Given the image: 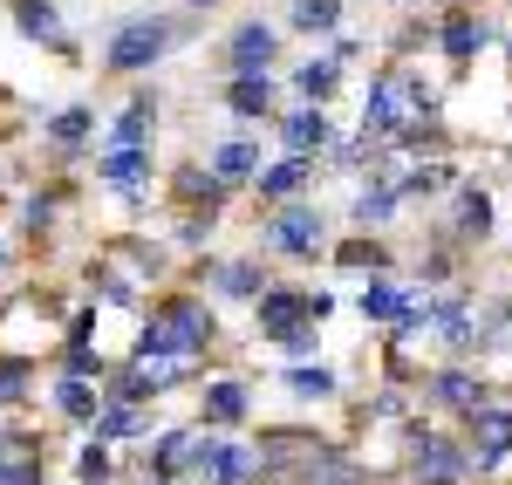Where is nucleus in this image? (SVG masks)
<instances>
[{"mask_svg": "<svg viewBox=\"0 0 512 485\" xmlns=\"http://www.w3.org/2000/svg\"><path fill=\"white\" fill-rule=\"evenodd\" d=\"M274 62H280V28L260 21V14H246L226 35V76H274Z\"/></svg>", "mask_w": 512, "mask_h": 485, "instance_id": "6e6552de", "label": "nucleus"}, {"mask_svg": "<svg viewBox=\"0 0 512 485\" xmlns=\"http://www.w3.org/2000/svg\"><path fill=\"white\" fill-rule=\"evenodd\" d=\"M185 479L192 485H253L260 479V445H253V438H233V431H219V438L198 431Z\"/></svg>", "mask_w": 512, "mask_h": 485, "instance_id": "39448f33", "label": "nucleus"}, {"mask_svg": "<svg viewBox=\"0 0 512 485\" xmlns=\"http://www.w3.org/2000/svg\"><path fill=\"white\" fill-rule=\"evenodd\" d=\"M185 7H192V14H205V7H219V0H185Z\"/></svg>", "mask_w": 512, "mask_h": 485, "instance_id": "c9c22d12", "label": "nucleus"}, {"mask_svg": "<svg viewBox=\"0 0 512 485\" xmlns=\"http://www.w3.org/2000/svg\"><path fill=\"white\" fill-rule=\"evenodd\" d=\"M328 260H335L342 274H369V281H376V274H396L390 246L376 240V233H355V240H342V246H335V253H328Z\"/></svg>", "mask_w": 512, "mask_h": 485, "instance_id": "393cba45", "label": "nucleus"}, {"mask_svg": "<svg viewBox=\"0 0 512 485\" xmlns=\"http://www.w3.org/2000/svg\"><path fill=\"white\" fill-rule=\"evenodd\" d=\"M205 171H212V178H219V185H253V178H260V171H267V164H260V137H226V144H212V151H205Z\"/></svg>", "mask_w": 512, "mask_h": 485, "instance_id": "a211bd4d", "label": "nucleus"}, {"mask_svg": "<svg viewBox=\"0 0 512 485\" xmlns=\"http://www.w3.org/2000/svg\"><path fill=\"white\" fill-rule=\"evenodd\" d=\"M431 35H437V55H444V62H451V69H465V62H472L478 48H485V41H492V28H485V21H478L472 7H451V14H444V21H437Z\"/></svg>", "mask_w": 512, "mask_h": 485, "instance_id": "f3484780", "label": "nucleus"}, {"mask_svg": "<svg viewBox=\"0 0 512 485\" xmlns=\"http://www.w3.org/2000/svg\"><path fill=\"white\" fill-rule=\"evenodd\" d=\"M335 89H342V62H335V55H315V62L294 69V96H301V103H328Z\"/></svg>", "mask_w": 512, "mask_h": 485, "instance_id": "c85d7f7f", "label": "nucleus"}, {"mask_svg": "<svg viewBox=\"0 0 512 485\" xmlns=\"http://www.w3.org/2000/svg\"><path fill=\"white\" fill-rule=\"evenodd\" d=\"M212 342H219L212 301H198V294H164L158 308H151V322L137 328V349H130V356H185V363H198Z\"/></svg>", "mask_w": 512, "mask_h": 485, "instance_id": "f257e3e1", "label": "nucleus"}, {"mask_svg": "<svg viewBox=\"0 0 512 485\" xmlns=\"http://www.w3.org/2000/svg\"><path fill=\"white\" fill-rule=\"evenodd\" d=\"M280 390H287L294 404H328V397H342V376L328 363H287L280 369Z\"/></svg>", "mask_w": 512, "mask_h": 485, "instance_id": "b1692460", "label": "nucleus"}, {"mask_svg": "<svg viewBox=\"0 0 512 485\" xmlns=\"http://www.w3.org/2000/svg\"><path fill=\"white\" fill-rule=\"evenodd\" d=\"M219 103H226L239 123H274L280 117L274 76H226V82H219Z\"/></svg>", "mask_w": 512, "mask_h": 485, "instance_id": "dca6fc26", "label": "nucleus"}, {"mask_svg": "<svg viewBox=\"0 0 512 485\" xmlns=\"http://www.w3.org/2000/svg\"><path fill=\"white\" fill-rule=\"evenodd\" d=\"M89 438H96V445H137V438H151V410L144 404H110V397H103Z\"/></svg>", "mask_w": 512, "mask_h": 485, "instance_id": "412c9836", "label": "nucleus"}, {"mask_svg": "<svg viewBox=\"0 0 512 485\" xmlns=\"http://www.w3.org/2000/svg\"><path fill=\"white\" fill-rule=\"evenodd\" d=\"M14 28L28 41H41V48H69V35H62V14H55V0H14Z\"/></svg>", "mask_w": 512, "mask_h": 485, "instance_id": "a878e982", "label": "nucleus"}, {"mask_svg": "<svg viewBox=\"0 0 512 485\" xmlns=\"http://www.w3.org/2000/svg\"><path fill=\"white\" fill-rule=\"evenodd\" d=\"M424 404L465 424L472 410L492 404V383H485V376H478L472 363H444V369H431V376H424Z\"/></svg>", "mask_w": 512, "mask_h": 485, "instance_id": "0eeeda50", "label": "nucleus"}, {"mask_svg": "<svg viewBox=\"0 0 512 485\" xmlns=\"http://www.w3.org/2000/svg\"><path fill=\"white\" fill-rule=\"evenodd\" d=\"M171 192H178L185 205H198V212H219V205L233 199V185H219V178H212L205 164H185V171L171 178Z\"/></svg>", "mask_w": 512, "mask_h": 485, "instance_id": "bb28decb", "label": "nucleus"}, {"mask_svg": "<svg viewBox=\"0 0 512 485\" xmlns=\"http://www.w3.org/2000/svg\"><path fill=\"white\" fill-rule=\"evenodd\" d=\"M89 137H96V110H89V103H69V110H55V117L41 123V144L62 151V158H76Z\"/></svg>", "mask_w": 512, "mask_h": 485, "instance_id": "4be33fe9", "label": "nucleus"}, {"mask_svg": "<svg viewBox=\"0 0 512 485\" xmlns=\"http://www.w3.org/2000/svg\"><path fill=\"white\" fill-rule=\"evenodd\" d=\"M431 335L444 342V356H451V363L485 356V315L472 308V294H465V287H451L444 301H431Z\"/></svg>", "mask_w": 512, "mask_h": 485, "instance_id": "423d86ee", "label": "nucleus"}, {"mask_svg": "<svg viewBox=\"0 0 512 485\" xmlns=\"http://www.w3.org/2000/svg\"><path fill=\"white\" fill-rule=\"evenodd\" d=\"M301 322H315V287L274 281L260 301H253V328H260V342H280L287 328H301Z\"/></svg>", "mask_w": 512, "mask_h": 485, "instance_id": "9d476101", "label": "nucleus"}, {"mask_svg": "<svg viewBox=\"0 0 512 485\" xmlns=\"http://www.w3.org/2000/svg\"><path fill=\"white\" fill-rule=\"evenodd\" d=\"M390 7H396V0H390Z\"/></svg>", "mask_w": 512, "mask_h": 485, "instance_id": "4c0bfd02", "label": "nucleus"}, {"mask_svg": "<svg viewBox=\"0 0 512 485\" xmlns=\"http://www.w3.org/2000/svg\"><path fill=\"white\" fill-rule=\"evenodd\" d=\"M403 458H410V485H465L478 472L472 438H451V431H437L424 417L403 424Z\"/></svg>", "mask_w": 512, "mask_h": 485, "instance_id": "20e7f679", "label": "nucleus"}, {"mask_svg": "<svg viewBox=\"0 0 512 485\" xmlns=\"http://www.w3.org/2000/svg\"><path fill=\"white\" fill-rule=\"evenodd\" d=\"M315 171L321 158H301V151H280L260 178H253V199L260 205H294V199H308V185H315Z\"/></svg>", "mask_w": 512, "mask_h": 485, "instance_id": "f8f14e48", "label": "nucleus"}, {"mask_svg": "<svg viewBox=\"0 0 512 485\" xmlns=\"http://www.w3.org/2000/svg\"><path fill=\"white\" fill-rule=\"evenodd\" d=\"M492 192L485 185H458V199H451V240L458 246H485L492 240Z\"/></svg>", "mask_w": 512, "mask_h": 485, "instance_id": "6ab92c4d", "label": "nucleus"}, {"mask_svg": "<svg viewBox=\"0 0 512 485\" xmlns=\"http://www.w3.org/2000/svg\"><path fill=\"white\" fill-rule=\"evenodd\" d=\"M315 342H321V322H301V328H287L274 349L287 356V363H315Z\"/></svg>", "mask_w": 512, "mask_h": 485, "instance_id": "72a5a7b5", "label": "nucleus"}, {"mask_svg": "<svg viewBox=\"0 0 512 485\" xmlns=\"http://www.w3.org/2000/svg\"><path fill=\"white\" fill-rule=\"evenodd\" d=\"M198 281L212 287L219 301H246V308H253V301L274 287V274H267L260 260H205V267H198Z\"/></svg>", "mask_w": 512, "mask_h": 485, "instance_id": "4468645a", "label": "nucleus"}, {"mask_svg": "<svg viewBox=\"0 0 512 485\" xmlns=\"http://www.w3.org/2000/svg\"><path fill=\"white\" fill-rule=\"evenodd\" d=\"M55 212H62V205L48 199V192H35V199H28V233H35V240L48 233V226H55Z\"/></svg>", "mask_w": 512, "mask_h": 485, "instance_id": "f704fd0d", "label": "nucleus"}, {"mask_svg": "<svg viewBox=\"0 0 512 485\" xmlns=\"http://www.w3.org/2000/svg\"><path fill=\"white\" fill-rule=\"evenodd\" d=\"M185 35H192V21H178V14H123L103 35V69L110 76H151Z\"/></svg>", "mask_w": 512, "mask_h": 485, "instance_id": "f03ea898", "label": "nucleus"}, {"mask_svg": "<svg viewBox=\"0 0 512 485\" xmlns=\"http://www.w3.org/2000/svg\"><path fill=\"white\" fill-rule=\"evenodd\" d=\"M96 185H110V192H144V185H151V144H103V151H96Z\"/></svg>", "mask_w": 512, "mask_h": 485, "instance_id": "2eb2a0df", "label": "nucleus"}, {"mask_svg": "<svg viewBox=\"0 0 512 485\" xmlns=\"http://www.w3.org/2000/svg\"><path fill=\"white\" fill-rule=\"evenodd\" d=\"M396 205H403V192H396V171H390V151L369 164V185L355 192V205H349V226L355 233H383L396 219Z\"/></svg>", "mask_w": 512, "mask_h": 485, "instance_id": "9b49d317", "label": "nucleus"}, {"mask_svg": "<svg viewBox=\"0 0 512 485\" xmlns=\"http://www.w3.org/2000/svg\"><path fill=\"white\" fill-rule=\"evenodd\" d=\"M287 28L294 35H342V0H294Z\"/></svg>", "mask_w": 512, "mask_h": 485, "instance_id": "c756f323", "label": "nucleus"}, {"mask_svg": "<svg viewBox=\"0 0 512 485\" xmlns=\"http://www.w3.org/2000/svg\"><path fill=\"white\" fill-rule=\"evenodd\" d=\"M48 397H55V417H69V424H96V410H103V383H96V376H69V369H55Z\"/></svg>", "mask_w": 512, "mask_h": 485, "instance_id": "aec40b11", "label": "nucleus"}, {"mask_svg": "<svg viewBox=\"0 0 512 485\" xmlns=\"http://www.w3.org/2000/svg\"><path fill=\"white\" fill-rule=\"evenodd\" d=\"M260 253H274V260H294V267H315L335 253L328 240V212L308 199L294 205H267V219H260Z\"/></svg>", "mask_w": 512, "mask_h": 485, "instance_id": "7ed1b4c3", "label": "nucleus"}, {"mask_svg": "<svg viewBox=\"0 0 512 485\" xmlns=\"http://www.w3.org/2000/svg\"><path fill=\"white\" fill-rule=\"evenodd\" d=\"M274 137H280V151H301V158H328V144H335V130H328V110H321V103H294V110H280Z\"/></svg>", "mask_w": 512, "mask_h": 485, "instance_id": "ddd939ff", "label": "nucleus"}, {"mask_svg": "<svg viewBox=\"0 0 512 485\" xmlns=\"http://www.w3.org/2000/svg\"><path fill=\"white\" fill-rule=\"evenodd\" d=\"M465 438H472V445H485V451H506V458H512V404L472 410V417H465Z\"/></svg>", "mask_w": 512, "mask_h": 485, "instance_id": "cd10ccee", "label": "nucleus"}, {"mask_svg": "<svg viewBox=\"0 0 512 485\" xmlns=\"http://www.w3.org/2000/svg\"><path fill=\"white\" fill-rule=\"evenodd\" d=\"M151 130H158V96H151V89H137L117 117H110L103 144H151Z\"/></svg>", "mask_w": 512, "mask_h": 485, "instance_id": "5701e85b", "label": "nucleus"}, {"mask_svg": "<svg viewBox=\"0 0 512 485\" xmlns=\"http://www.w3.org/2000/svg\"><path fill=\"white\" fill-rule=\"evenodd\" d=\"M76 479H82V485H110V479H117V465H110V445H96V438H89V445L76 451Z\"/></svg>", "mask_w": 512, "mask_h": 485, "instance_id": "2f4dec72", "label": "nucleus"}, {"mask_svg": "<svg viewBox=\"0 0 512 485\" xmlns=\"http://www.w3.org/2000/svg\"><path fill=\"white\" fill-rule=\"evenodd\" d=\"M41 479H48V472H41V458H35L28 445L0 458V485H41Z\"/></svg>", "mask_w": 512, "mask_h": 485, "instance_id": "473e14b6", "label": "nucleus"}, {"mask_svg": "<svg viewBox=\"0 0 512 485\" xmlns=\"http://www.w3.org/2000/svg\"><path fill=\"white\" fill-rule=\"evenodd\" d=\"M0 274H7V233H0Z\"/></svg>", "mask_w": 512, "mask_h": 485, "instance_id": "e433bc0d", "label": "nucleus"}, {"mask_svg": "<svg viewBox=\"0 0 512 485\" xmlns=\"http://www.w3.org/2000/svg\"><path fill=\"white\" fill-rule=\"evenodd\" d=\"M35 376H41L35 356H0V404H28Z\"/></svg>", "mask_w": 512, "mask_h": 485, "instance_id": "7c9ffc66", "label": "nucleus"}, {"mask_svg": "<svg viewBox=\"0 0 512 485\" xmlns=\"http://www.w3.org/2000/svg\"><path fill=\"white\" fill-rule=\"evenodd\" d=\"M253 417V383L246 376H205L198 383V424L205 431H239Z\"/></svg>", "mask_w": 512, "mask_h": 485, "instance_id": "1a4fd4ad", "label": "nucleus"}]
</instances>
